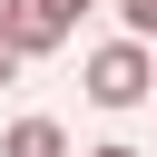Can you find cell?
<instances>
[{"mask_svg":"<svg viewBox=\"0 0 157 157\" xmlns=\"http://www.w3.org/2000/svg\"><path fill=\"white\" fill-rule=\"evenodd\" d=\"M147 88H157V49H147V39H108V49L88 59V98H98V108H137Z\"/></svg>","mask_w":157,"mask_h":157,"instance_id":"obj_1","label":"cell"},{"mask_svg":"<svg viewBox=\"0 0 157 157\" xmlns=\"http://www.w3.org/2000/svg\"><path fill=\"white\" fill-rule=\"evenodd\" d=\"M0 39H10V59H49V49L69 39V20H59L49 0H0Z\"/></svg>","mask_w":157,"mask_h":157,"instance_id":"obj_2","label":"cell"},{"mask_svg":"<svg viewBox=\"0 0 157 157\" xmlns=\"http://www.w3.org/2000/svg\"><path fill=\"white\" fill-rule=\"evenodd\" d=\"M0 157H69V128H59V118H10Z\"/></svg>","mask_w":157,"mask_h":157,"instance_id":"obj_3","label":"cell"},{"mask_svg":"<svg viewBox=\"0 0 157 157\" xmlns=\"http://www.w3.org/2000/svg\"><path fill=\"white\" fill-rule=\"evenodd\" d=\"M118 20H128V39H157V0H118Z\"/></svg>","mask_w":157,"mask_h":157,"instance_id":"obj_4","label":"cell"},{"mask_svg":"<svg viewBox=\"0 0 157 157\" xmlns=\"http://www.w3.org/2000/svg\"><path fill=\"white\" fill-rule=\"evenodd\" d=\"M88 157H147V147H128V137H108V147H88Z\"/></svg>","mask_w":157,"mask_h":157,"instance_id":"obj_5","label":"cell"},{"mask_svg":"<svg viewBox=\"0 0 157 157\" xmlns=\"http://www.w3.org/2000/svg\"><path fill=\"white\" fill-rule=\"evenodd\" d=\"M49 10H59V20H78V10H98V0H49Z\"/></svg>","mask_w":157,"mask_h":157,"instance_id":"obj_6","label":"cell"},{"mask_svg":"<svg viewBox=\"0 0 157 157\" xmlns=\"http://www.w3.org/2000/svg\"><path fill=\"white\" fill-rule=\"evenodd\" d=\"M10 69H20V59H10V39H0V88H10Z\"/></svg>","mask_w":157,"mask_h":157,"instance_id":"obj_7","label":"cell"}]
</instances>
